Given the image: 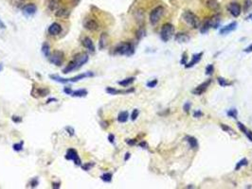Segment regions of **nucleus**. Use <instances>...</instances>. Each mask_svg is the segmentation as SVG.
<instances>
[{
  "label": "nucleus",
  "instance_id": "nucleus-27",
  "mask_svg": "<svg viewBox=\"0 0 252 189\" xmlns=\"http://www.w3.org/2000/svg\"><path fill=\"white\" fill-rule=\"evenodd\" d=\"M42 52H43V54H44L45 57L48 58L49 56H50V54H51V52H50V47H49V44H48V43H44V44H43V46H42Z\"/></svg>",
  "mask_w": 252,
  "mask_h": 189
},
{
  "label": "nucleus",
  "instance_id": "nucleus-52",
  "mask_svg": "<svg viewBox=\"0 0 252 189\" xmlns=\"http://www.w3.org/2000/svg\"><path fill=\"white\" fill-rule=\"evenodd\" d=\"M12 121H14V122H16V123H19L22 121V118L20 117V116H12Z\"/></svg>",
  "mask_w": 252,
  "mask_h": 189
},
{
  "label": "nucleus",
  "instance_id": "nucleus-1",
  "mask_svg": "<svg viewBox=\"0 0 252 189\" xmlns=\"http://www.w3.org/2000/svg\"><path fill=\"white\" fill-rule=\"evenodd\" d=\"M88 58H89L88 55L84 52L77 53L73 57V59L68 62V64L63 69V73L67 74V73H70V72L74 71V70L79 69L80 67H82L84 64H86V62H88Z\"/></svg>",
  "mask_w": 252,
  "mask_h": 189
},
{
  "label": "nucleus",
  "instance_id": "nucleus-60",
  "mask_svg": "<svg viewBox=\"0 0 252 189\" xmlns=\"http://www.w3.org/2000/svg\"><path fill=\"white\" fill-rule=\"evenodd\" d=\"M56 100H55V98H50V100H48V102H47V103H49L50 101H56Z\"/></svg>",
  "mask_w": 252,
  "mask_h": 189
},
{
  "label": "nucleus",
  "instance_id": "nucleus-29",
  "mask_svg": "<svg viewBox=\"0 0 252 189\" xmlns=\"http://www.w3.org/2000/svg\"><path fill=\"white\" fill-rule=\"evenodd\" d=\"M210 22H211V28L217 29L220 25V16L214 15L213 17L210 18Z\"/></svg>",
  "mask_w": 252,
  "mask_h": 189
},
{
  "label": "nucleus",
  "instance_id": "nucleus-39",
  "mask_svg": "<svg viewBox=\"0 0 252 189\" xmlns=\"http://www.w3.org/2000/svg\"><path fill=\"white\" fill-rule=\"evenodd\" d=\"M138 115H139V111H138V109H135V110L133 111V112H132V115H131V119H132L133 121H135V120H136V119L138 117Z\"/></svg>",
  "mask_w": 252,
  "mask_h": 189
},
{
  "label": "nucleus",
  "instance_id": "nucleus-31",
  "mask_svg": "<svg viewBox=\"0 0 252 189\" xmlns=\"http://www.w3.org/2000/svg\"><path fill=\"white\" fill-rule=\"evenodd\" d=\"M112 177H113V176H112V173L107 172V173L102 174L101 176V179L102 180L103 182H105V183H110L112 181Z\"/></svg>",
  "mask_w": 252,
  "mask_h": 189
},
{
  "label": "nucleus",
  "instance_id": "nucleus-20",
  "mask_svg": "<svg viewBox=\"0 0 252 189\" xmlns=\"http://www.w3.org/2000/svg\"><path fill=\"white\" fill-rule=\"evenodd\" d=\"M87 90L86 89H78L76 90V91H72L71 97H84L87 96Z\"/></svg>",
  "mask_w": 252,
  "mask_h": 189
},
{
  "label": "nucleus",
  "instance_id": "nucleus-16",
  "mask_svg": "<svg viewBox=\"0 0 252 189\" xmlns=\"http://www.w3.org/2000/svg\"><path fill=\"white\" fill-rule=\"evenodd\" d=\"M203 52H200V53H197V54H194V55H193V57H192V60L190 62H188V64L185 65L186 66V68H191V67H192L193 65H195L197 62H199V61L201 60V58H202V56H203Z\"/></svg>",
  "mask_w": 252,
  "mask_h": 189
},
{
  "label": "nucleus",
  "instance_id": "nucleus-47",
  "mask_svg": "<svg viewBox=\"0 0 252 189\" xmlns=\"http://www.w3.org/2000/svg\"><path fill=\"white\" fill-rule=\"evenodd\" d=\"M66 130L67 132H68V134L70 136H73L74 135V132H75V130H74V129L72 128V127H66Z\"/></svg>",
  "mask_w": 252,
  "mask_h": 189
},
{
  "label": "nucleus",
  "instance_id": "nucleus-50",
  "mask_svg": "<svg viewBox=\"0 0 252 189\" xmlns=\"http://www.w3.org/2000/svg\"><path fill=\"white\" fill-rule=\"evenodd\" d=\"M72 91H73V90H72L70 87H65V88H64V92H65L66 94H69V96L71 94Z\"/></svg>",
  "mask_w": 252,
  "mask_h": 189
},
{
  "label": "nucleus",
  "instance_id": "nucleus-36",
  "mask_svg": "<svg viewBox=\"0 0 252 189\" xmlns=\"http://www.w3.org/2000/svg\"><path fill=\"white\" fill-rule=\"evenodd\" d=\"M237 126H238V128H239V130H241V132H242L243 133H245V134L246 133L247 130H248L246 129V126L243 124V123H241V122H237Z\"/></svg>",
  "mask_w": 252,
  "mask_h": 189
},
{
  "label": "nucleus",
  "instance_id": "nucleus-53",
  "mask_svg": "<svg viewBox=\"0 0 252 189\" xmlns=\"http://www.w3.org/2000/svg\"><path fill=\"white\" fill-rule=\"evenodd\" d=\"M126 143L130 146H134V145H136V140H134V139H129V140H126Z\"/></svg>",
  "mask_w": 252,
  "mask_h": 189
},
{
  "label": "nucleus",
  "instance_id": "nucleus-32",
  "mask_svg": "<svg viewBox=\"0 0 252 189\" xmlns=\"http://www.w3.org/2000/svg\"><path fill=\"white\" fill-rule=\"evenodd\" d=\"M247 163H248V161H247V159L246 158H243L241 161H239L237 163V165H236V166H235V170H239L242 166H244V165H247Z\"/></svg>",
  "mask_w": 252,
  "mask_h": 189
},
{
  "label": "nucleus",
  "instance_id": "nucleus-38",
  "mask_svg": "<svg viewBox=\"0 0 252 189\" xmlns=\"http://www.w3.org/2000/svg\"><path fill=\"white\" fill-rule=\"evenodd\" d=\"M251 7H252V1H251V0H245L244 10H245L246 11H247Z\"/></svg>",
  "mask_w": 252,
  "mask_h": 189
},
{
  "label": "nucleus",
  "instance_id": "nucleus-51",
  "mask_svg": "<svg viewBox=\"0 0 252 189\" xmlns=\"http://www.w3.org/2000/svg\"><path fill=\"white\" fill-rule=\"evenodd\" d=\"M108 140H109V142L111 144H114V142H115V135L114 134H109V135H108Z\"/></svg>",
  "mask_w": 252,
  "mask_h": 189
},
{
  "label": "nucleus",
  "instance_id": "nucleus-43",
  "mask_svg": "<svg viewBox=\"0 0 252 189\" xmlns=\"http://www.w3.org/2000/svg\"><path fill=\"white\" fill-rule=\"evenodd\" d=\"M94 165V164L93 163H87V164H85V165H82V168L84 169V170H85V171H88V170H90V168H92V166Z\"/></svg>",
  "mask_w": 252,
  "mask_h": 189
},
{
  "label": "nucleus",
  "instance_id": "nucleus-34",
  "mask_svg": "<svg viewBox=\"0 0 252 189\" xmlns=\"http://www.w3.org/2000/svg\"><path fill=\"white\" fill-rule=\"evenodd\" d=\"M23 145H24V142H23V141H21V142H19V143L13 144V146H12L13 150H15V151H21L22 150H23Z\"/></svg>",
  "mask_w": 252,
  "mask_h": 189
},
{
  "label": "nucleus",
  "instance_id": "nucleus-26",
  "mask_svg": "<svg viewBox=\"0 0 252 189\" xmlns=\"http://www.w3.org/2000/svg\"><path fill=\"white\" fill-rule=\"evenodd\" d=\"M135 79H136V78H135V77H130V78H127L125 79L120 80V82H119L118 83L120 85V86L126 87V86H128V85H130L131 83H133L135 82Z\"/></svg>",
  "mask_w": 252,
  "mask_h": 189
},
{
  "label": "nucleus",
  "instance_id": "nucleus-13",
  "mask_svg": "<svg viewBox=\"0 0 252 189\" xmlns=\"http://www.w3.org/2000/svg\"><path fill=\"white\" fill-rule=\"evenodd\" d=\"M37 11V7L34 4H28L23 8V13L26 16H32Z\"/></svg>",
  "mask_w": 252,
  "mask_h": 189
},
{
  "label": "nucleus",
  "instance_id": "nucleus-2",
  "mask_svg": "<svg viewBox=\"0 0 252 189\" xmlns=\"http://www.w3.org/2000/svg\"><path fill=\"white\" fill-rule=\"evenodd\" d=\"M94 73L93 72H85V73L83 74H80L78 76L73 78H70V79H64V78H61L59 76H56V75H50L49 78L51 79H53L54 82H61V83H68V82H77L81 79H84V78H90V77H93Z\"/></svg>",
  "mask_w": 252,
  "mask_h": 189
},
{
  "label": "nucleus",
  "instance_id": "nucleus-6",
  "mask_svg": "<svg viewBox=\"0 0 252 189\" xmlns=\"http://www.w3.org/2000/svg\"><path fill=\"white\" fill-rule=\"evenodd\" d=\"M164 14V8L162 6H158L155 8L150 13V22L152 25H156L158 23L160 18Z\"/></svg>",
  "mask_w": 252,
  "mask_h": 189
},
{
  "label": "nucleus",
  "instance_id": "nucleus-22",
  "mask_svg": "<svg viewBox=\"0 0 252 189\" xmlns=\"http://www.w3.org/2000/svg\"><path fill=\"white\" fill-rule=\"evenodd\" d=\"M210 29H211V22H210V18H208V19L205 20L203 26H200V31L201 33H206L208 32Z\"/></svg>",
  "mask_w": 252,
  "mask_h": 189
},
{
  "label": "nucleus",
  "instance_id": "nucleus-54",
  "mask_svg": "<svg viewBox=\"0 0 252 189\" xmlns=\"http://www.w3.org/2000/svg\"><path fill=\"white\" fill-rule=\"evenodd\" d=\"M246 135L247 138L249 139V141L252 142V132H250V130H247L246 133Z\"/></svg>",
  "mask_w": 252,
  "mask_h": 189
},
{
  "label": "nucleus",
  "instance_id": "nucleus-25",
  "mask_svg": "<svg viewBox=\"0 0 252 189\" xmlns=\"http://www.w3.org/2000/svg\"><path fill=\"white\" fill-rule=\"evenodd\" d=\"M106 43H107V34L103 32L101 34L100 41H99V47H100V49L104 48L106 47Z\"/></svg>",
  "mask_w": 252,
  "mask_h": 189
},
{
  "label": "nucleus",
  "instance_id": "nucleus-28",
  "mask_svg": "<svg viewBox=\"0 0 252 189\" xmlns=\"http://www.w3.org/2000/svg\"><path fill=\"white\" fill-rule=\"evenodd\" d=\"M135 17H136V19L138 23L142 24L144 22V11L142 10H138L136 13H135Z\"/></svg>",
  "mask_w": 252,
  "mask_h": 189
},
{
  "label": "nucleus",
  "instance_id": "nucleus-14",
  "mask_svg": "<svg viewBox=\"0 0 252 189\" xmlns=\"http://www.w3.org/2000/svg\"><path fill=\"white\" fill-rule=\"evenodd\" d=\"M236 28H237V23L236 22H232V23L223 26V28L220 29V33L221 34H228L229 32H232V31L235 30Z\"/></svg>",
  "mask_w": 252,
  "mask_h": 189
},
{
  "label": "nucleus",
  "instance_id": "nucleus-10",
  "mask_svg": "<svg viewBox=\"0 0 252 189\" xmlns=\"http://www.w3.org/2000/svg\"><path fill=\"white\" fill-rule=\"evenodd\" d=\"M211 83V79H208L207 82H204L203 83H201L200 85H198V86L193 90L192 91V94H196V96H200V94H204L207 89H208V87L210 86V84Z\"/></svg>",
  "mask_w": 252,
  "mask_h": 189
},
{
  "label": "nucleus",
  "instance_id": "nucleus-42",
  "mask_svg": "<svg viewBox=\"0 0 252 189\" xmlns=\"http://www.w3.org/2000/svg\"><path fill=\"white\" fill-rule=\"evenodd\" d=\"M49 93V90L48 89H40L38 90V94H40L41 97H45Z\"/></svg>",
  "mask_w": 252,
  "mask_h": 189
},
{
  "label": "nucleus",
  "instance_id": "nucleus-5",
  "mask_svg": "<svg viewBox=\"0 0 252 189\" xmlns=\"http://www.w3.org/2000/svg\"><path fill=\"white\" fill-rule=\"evenodd\" d=\"M174 32V28L172 24H165L162 26V29L160 30V38L162 41L164 42H168L169 40L173 37Z\"/></svg>",
  "mask_w": 252,
  "mask_h": 189
},
{
  "label": "nucleus",
  "instance_id": "nucleus-11",
  "mask_svg": "<svg viewBox=\"0 0 252 189\" xmlns=\"http://www.w3.org/2000/svg\"><path fill=\"white\" fill-rule=\"evenodd\" d=\"M228 11L233 17H238L241 13V6L236 2H232L228 5Z\"/></svg>",
  "mask_w": 252,
  "mask_h": 189
},
{
  "label": "nucleus",
  "instance_id": "nucleus-45",
  "mask_svg": "<svg viewBox=\"0 0 252 189\" xmlns=\"http://www.w3.org/2000/svg\"><path fill=\"white\" fill-rule=\"evenodd\" d=\"M202 115H203V112H202L200 110H197L193 112V117H195V118H199Z\"/></svg>",
  "mask_w": 252,
  "mask_h": 189
},
{
  "label": "nucleus",
  "instance_id": "nucleus-21",
  "mask_svg": "<svg viewBox=\"0 0 252 189\" xmlns=\"http://www.w3.org/2000/svg\"><path fill=\"white\" fill-rule=\"evenodd\" d=\"M55 15L60 18H66L69 15V11L65 8H60V9H58V11L55 12Z\"/></svg>",
  "mask_w": 252,
  "mask_h": 189
},
{
  "label": "nucleus",
  "instance_id": "nucleus-44",
  "mask_svg": "<svg viewBox=\"0 0 252 189\" xmlns=\"http://www.w3.org/2000/svg\"><path fill=\"white\" fill-rule=\"evenodd\" d=\"M183 110L185 111L186 112H189L191 110V103L190 102H186L185 104L183 106Z\"/></svg>",
  "mask_w": 252,
  "mask_h": 189
},
{
  "label": "nucleus",
  "instance_id": "nucleus-61",
  "mask_svg": "<svg viewBox=\"0 0 252 189\" xmlns=\"http://www.w3.org/2000/svg\"><path fill=\"white\" fill-rule=\"evenodd\" d=\"M246 19H247V20H252V13H251V14H249L248 16H247Z\"/></svg>",
  "mask_w": 252,
  "mask_h": 189
},
{
  "label": "nucleus",
  "instance_id": "nucleus-12",
  "mask_svg": "<svg viewBox=\"0 0 252 189\" xmlns=\"http://www.w3.org/2000/svg\"><path fill=\"white\" fill-rule=\"evenodd\" d=\"M48 33L51 36H57L62 32V26L58 23H52L48 29Z\"/></svg>",
  "mask_w": 252,
  "mask_h": 189
},
{
  "label": "nucleus",
  "instance_id": "nucleus-4",
  "mask_svg": "<svg viewBox=\"0 0 252 189\" xmlns=\"http://www.w3.org/2000/svg\"><path fill=\"white\" fill-rule=\"evenodd\" d=\"M183 19L186 23L191 26L193 29H199L200 28V21L199 18H198L194 13L192 12L191 11H186L183 13Z\"/></svg>",
  "mask_w": 252,
  "mask_h": 189
},
{
  "label": "nucleus",
  "instance_id": "nucleus-57",
  "mask_svg": "<svg viewBox=\"0 0 252 189\" xmlns=\"http://www.w3.org/2000/svg\"><path fill=\"white\" fill-rule=\"evenodd\" d=\"M139 146H140L141 147H143V148H147V147H148V145H147V143H146V142H141V143H139Z\"/></svg>",
  "mask_w": 252,
  "mask_h": 189
},
{
  "label": "nucleus",
  "instance_id": "nucleus-59",
  "mask_svg": "<svg viewBox=\"0 0 252 189\" xmlns=\"http://www.w3.org/2000/svg\"><path fill=\"white\" fill-rule=\"evenodd\" d=\"M6 28V26H5V24L3 23V21L0 19V29H5Z\"/></svg>",
  "mask_w": 252,
  "mask_h": 189
},
{
  "label": "nucleus",
  "instance_id": "nucleus-15",
  "mask_svg": "<svg viewBox=\"0 0 252 189\" xmlns=\"http://www.w3.org/2000/svg\"><path fill=\"white\" fill-rule=\"evenodd\" d=\"M135 91V89H129V90H118V89H115L113 87H107L106 88V92L109 94H128V93H132Z\"/></svg>",
  "mask_w": 252,
  "mask_h": 189
},
{
  "label": "nucleus",
  "instance_id": "nucleus-30",
  "mask_svg": "<svg viewBox=\"0 0 252 189\" xmlns=\"http://www.w3.org/2000/svg\"><path fill=\"white\" fill-rule=\"evenodd\" d=\"M60 7V1L59 0H50L48 4V8L50 9L51 11H55L57 9H59Z\"/></svg>",
  "mask_w": 252,
  "mask_h": 189
},
{
  "label": "nucleus",
  "instance_id": "nucleus-56",
  "mask_svg": "<svg viewBox=\"0 0 252 189\" xmlns=\"http://www.w3.org/2000/svg\"><path fill=\"white\" fill-rule=\"evenodd\" d=\"M61 184L60 183H52V187L53 188H60Z\"/></svg>",
  "mask_w": 252,
  "mask_h": 189
},
{
  "label": "nucleus",
  "instance_id": "nucleus-18",
  "mask_svg": "<svg viewBox=\"0 0 252 189\" xmlns=\"http://www.w3.org/2000/svg\"><path fill=\"white\" fill-rule=\"evenodd\" d=\"M206 6L208 7L210 10L211 11H218L219 8H220V5L217 0H207L206 1Z\"/></svg>",
  "mask_w": 252,
  "mask_h": 189
},
{
  "label": "nucleus",
  "instance_id": "nucleus-9",
  "mask_svg": "<svg viewBox=\"0 0 252 189\" xmlns=\"http://www.w3.org/2000/svg\"><path fill=\"white\" fill-rule=\"evenodd\" d=\"M66 160H71L74 162V164L76 165H82V162H81V159L79 157V154L76 150L74 148H68L66 151Z\"/></svg>",
  "mask_w": 252,
  "mask_h": 189
},
{
  "label": "nucleus",
  "instance_id": "nucleus-33",
  "mask_svg": "<svg viewBox=\"0 0 252 189\" xmlns=\"http://www.w3.org/2000/svg\"><path fill=\"white\" fill-rule=\"evenodd\" d=\"M217 82L220 86H222V87H226V86H228V85H230V83H229L226 79L221 78V77H219L217 79Z\"/></svg>",
  "mask_w": 252,
  "mask_h": 189
},
{
  "label": "nucleus",
  "instance_id": "nucleus-24",
  "mask_svg": "<svg viewBox=\"0 0 252 189\" xmlns=\"http://www.w3.org/2000/svg\"><path fill=\"white\" fill-rule=\"evenodd\" d=\"M186 139H187V142L189 143V145H190V147L192 148H193V150H196V148L198 147V141H197V139L195 137L188 136Z\"/></svg>",
  "mask_w": 252,
  "mask_h": 189
},
{
  "label": "nucleus",
  "instance_id": "nucleus-23",
  "mask_svg": "<svg viewBox=\"0 0 252 189\" xmlns=\"http://www.w3.org/2000/svg\"><path fill=\"white\" fill-rule=\"evenodd\" d=\"M129 118V112L127 111L120 112L118 115V121L120 123H125Z\"/></svg>",
  "mask_w": 252,
  "mask_h": 189
},
{
  "label": "nucleus",
  "instance_id": "nucleus-8",
  "mask_svg": "<svg viewBox=\"0 0 252 189\" xmlns=\"http://www.w3.org/2000/svg\"><path fill=\"white\" fill-rule=\"evenodd\" d=\"M83 26L85 29H87L89 31H97L100 29L99 23L94 19V18H91V17L84 18V22H83Z\"/></svg>",
  "mask_w": 252,
  "mask_h": 189
},
{
  "label": "nucleus",
  "instance_id": "nucleus-7",
  "mask_svg": "<svg viewBox=\"0 0 252 189\" xmlns=\"http://www.w3.org/2000/svg\"><path fill=\"white\" fill-rule=\"evenodd\" d=\"M48 59H49V62H50L51 64H55L56 66H61L65 61V55L62 51L56 50V51H54L50 54V56L48 57Z\"/></svg>",
  "mask_w": 252,
  "mask_h": 189
},
{
  "label": "nucleus",
  "instance_id": "nucleus-48",
  "mask_svg": "<svg viewBox=\"0 0 252 189\" xmlns=\"http://www.w3.org/2000/svg\"><path fill=\"white\" fill-rule=\"evenodd\" d=\"M38 183H38L37 178H34V179H32V180L30 181V185H31V187H33V188L37 186Z\"/></svg>",
  "mask_w": 252,
  "mask_h": 189
},
{
  "label": "nucleus",
  "instance_id": "nucleus-19",
  "mask_svg": "<svg viewBox=\"0 0 252 189\" xmlns=\"http://www.w3.org/2000/svg\"><path fill=\"white\" fill-rule=\"evenodd\" d=\"M189 40H190V36L187 33L179 32L175 34V41H177L178 43H186Z\"/></svg>",
  "mask_w": 252,
  "mask_h": 189
},
{
  "label": "nucleus",
  "instance_id": "nucleus-17",
  "mask_svg": "<svg viewBox=\"0 0 252 189\" xmlns=\"http://www.w3.org/2000/svg\"><path fill=\"white\" fill-rule=\"evenodd\" d=\"M82 44H83V46H84L85 48H87L89 51H91V52L95 51V46H94L92 40L90 39L89 37L84 38V40L82 41Z\"/></svg>",
  "mask_w": 252,
  "mask_h": 189
},
{
  "label": "nucleus",
  "instance_id": "nucleus-40",
  "mask_svg": "<svg viewBox=\"0 0 252 189\" xmlns=\"http://www.w3.org/2000/svg\"><path fill=\"white\" fill-rule=\"evenodd\" d=\"M180 64H183V65H186L188 64V56H187V53H184L182 55L181 58V61H180Z\"/></svg>",
  "mask_w": 252,
  "mask_h": 189
},
{
  "label": "nucleus",
  "instance_id": "nucleus-46",
  "mask_svg": "<svg viewBox=\"0 0 252 189\" xmlns=\"http://www.w3.org/2000/svg\"><path fill=\"white\" fill-rule=\"evenodd\" d=\"M144 35H145V30H144L143 29H139V30L138 31L137 36H138V39H141Z\"/></svg>",
  "mask_w": 252,
  "mask_h": 189
},
{
  "label": "nucleus",
  "instance_id": "nucleus-58",
  "mask_svg": "<svg viewBox=\"0 0 252 189\" xmlns=\"http://www.w3.org/2000/svg\"><path fill=\"white\" fill-rule=\"evenodd\" d=\"M130 157H131V154H130L129 152H127V153L125 154V157H124V161H127V160L130 158Z\"/></svg>",
  "mask_w": 252,
  "mask_h": 189
},
{
  "label": "nucleus",
  "instance_id": "nucleus-3",
  "mask_svg": "<svg viewBox=\"0 0 252 189\" xmlns=\"http://www.w3.org/2000/svg\"><path fill=\"white\" fill-rule=\"evenodd\" d=\"M135 53V47L131 43H121L116 47L115 54L118 55H125L131 56Z\"/></svg>",
  "mask_w": 252,
  "mask_h": 189
},
{
  "label": "nucleus",
  "instance_id": "nucleus-35",
  "mask_svg": "<svg viewBox=\"0 0 252 189\" xmlns=\"http://www.w3.org/2000/svg\"><path fill=\"white\" fill-rule=\"evenodd\" d=\"M227 115H228V116H230V117L236 119V118H237L238 112H237L236 109H230V110H228V111L227 112Z\"/></svg>",
  "mask_w": 252,
  "mask_h": 189
},
{
  "label": "nucleus",
  "instance_id": "nucleus-49",
  "mask_svg": "<svg viewBox=\"0 0 252 189\" xmlns=\"http://www.w3.org/2000/svg\"><path fill=\"white\" fill-rule=\"evenodd\" d=\"M221 128H222V129H223V130H225V132H232V133L234 132H233V130H231L230 128H229V127H228V126H227V125H225V124H221Z\"/></svg>",
  "mask_w": 252,
  "mask_h": 189
},
{
  "label": "nucleus",
  "instance_id": "nucleus-55",
  "mask_svg": "<svg viewBox=\"0 0 252 189\" xmlns=\"http://www.w3.org/2000/svg\"><path fill=\"white\" fill-rule=\"evenodd\" d=\"M244 51H245V52H246V53H250V52H252V44H250V46L247 47Z\"/></svg>",
  "mask_w": 252,
  "mask_h": 189
},
{
  "label": "nucleus",
  "instance_id": "nucleus-37",
  "mask_svg": "<svg viewBox=\"0 0 252 189\" xmlns=\"http://www.w3.org/2000/svg\"><path fill=\"white\" fill-rule=\"evenodd\" d=\"M213 71H214V67H213V65L212 64H209L208 66L206 67V75H211L213 73Z\"/></svg>",
  "mask_w": 252,
  "mask_h": 189
},
{
  "label": "nucleus",
  "instance_id": "nucleus-41",
  "mask_svg": "<svg viewBox=\"0 0 252 189\" xmlns=\"http://www.w3.org/2000/svg\"><path fill=\"white\" fill-rule=\"evenodd\" d=\"M157 79H153V80H151V82H147V87H149V88H154V87H156V84H157Z\"/></svg>",
  "mask_w": 252,
  "mask_h": 189
}]
</instances>
